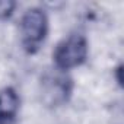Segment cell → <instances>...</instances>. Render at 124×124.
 <instances>
[{
    "label": "cell",
    "mask_w": 124,
    "mask_h": 124,
    "mask_svg": "<svg viewBox=\"0 0 124 124\" xmlns=\"http://www.w3.org/2000/svg\"><path fill=\"white\" fill-rule=\"evenodd\" d=\"M15 9V3L13 2H0V19H5V18H9L10 13L13 12Z\"/></svg>",
    "instance_id": "cell-5"
},
{
    "label": "cell",
    "mask_w": 124,
    "mask_h": 124,
    "mask_svg": "<svg viewBox=\"0 0 124 124\" xmlns=\"http://www.w3.org/2000/svg\"><path fill=\"white\" fill-rule=\"evenodd\" d=\"M48 32L47 13L39 8L28 9L21 19V39L28 53H35Z\"/></svg>",
    "instance_id": "cell-1"
},
{
    "label": "cell",
    "mask_w": 124,
    "mask_h": 124,
    "mask_svg": "<svg viewBox=\"0 0 124 124\" xmlns=\"http://www.w3.org/2000/svg\"><path fill=\"white\" fill-rule=\"evenodd\" d=\"M19 108V98L12 88L0 91V118L15 120Z\"/></svg>",
    "instance_id": "cell-4"
},
{
    "label": "cell",
    "mask_w": 124,
    "mask_h": 124,
    "mask_svg": "<svg viewBox=\"0 0 124 124\" xmlns=\"http://www.w3.org/2000/svg\"><path fill=\"white\" fill-rule=\"evenodd\" d=\"M0 124H15V120H6V118H0Z\"/></svg>",
    "instance_id": "cell-6"
},
{
    "label": "cell",
    "mask_w": 124,
    "mask_h": 124,
    "mask_svg": "<svg viewBox=\"0 0 124 124\" xmlns=\"http://www.w3.org/2000/svg\"><path fill=\"white\" fill-rule=\"evenodd\" d=\"M88 55V42L82 34H72L54 50V61L58 70H69L80 66Z\"/></svg>",
    "instance_id": "cell-2"
},
{
    "label": "cell",
    "mask_w": 124,
    "mask_h": 124,
    "mask_svg": "<svg viewBox=\"0 0 124 124\" xmlns=\"http://www.w3.org/2000/svg\"><path fill=\"white\" fill-rule=\"evenodd\" d=\"M42 89V101L50 107H57L64 104L72 92V79L58 70L54 73H47L41 82Z\"/></svg>",
    "instance_id": "cell-3"
}]
</instances>
